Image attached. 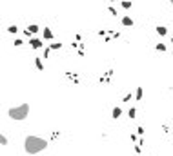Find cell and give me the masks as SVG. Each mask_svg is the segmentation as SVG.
<instances>
[{"instance_id":"obj_11","label":"cell","mask_w":173,"mask_h":156,"mask_svg":"<svg viewBox=\"0 0 173 156\" xmlns=\"http://www.w3.org/2000/svg\"><path fill=\"white\" fill-rule=\"evenodd\" d=\"M49 49H53V51H58V49H62V44H60V42H51Z\"/></svg>"},{"instance_id":"obj_21","label":"cell","mask_w":173,"mask_h":156,"mask_svg":"<svg viewBox=\"0 0 173 156\" xmlns=\"http://www.w3.org/2000/svg\"><path fill=\"white\" fill-rule=\"evenodd\" d=\"M130 98H131V95H130V93H128V95H124V98H122V102H128V100H130Z\"/></svg>"},{"instance_id":"obj_8","label":"cell","mask_w":173,"mask_h":156,"mask_svg":"<svg viewBox=\"0 0 173 156\" xmlns=\"http://www.w3.org/2000/svg\"><path fill=\"white\" fill-rule=\"evenodd\" d=\"M157 35H161V36H166L168 35V27H164V25H157Z\"/></svg>"},{"instance_id":"obj_17","label":"cell","mask_w":173,"mask_h":156,"mask_svg":"<svg viewBox=\"0 0 173 156\" xmlns=\"http://www.w3.org/2000/svg\"><path fill=\"white\" fill-rule=\"evenodd\" d=\"M108 11H109V13H111L113 16H117V9H115L113 5H108Z\"/></svg>"},{"instance_id":"obj_5","label":"cell","mask_w":173,"mask_h":156,"mask_svg":"<svg viewBox=\"0 0 173 156\" xmlns=\"http://www.w3.org/2000/svg\"><path fill=\"white\" fill-rule=\"evenodd\" d=\"M111 116H113V120H119V118L122 116V109H120V107H113V113H111Z\"/></svg>"},{"instance_id":"obj_20","label":"cell","mask_w":173,"mask_h":156,"mask_svg":"<svg viewBox=\"0 0 173 156\" xmlns=\"http://www.w3.org/2000/svg\"><path fill=\"white\" fill-rule=\"evenodd\" d=\"M137 134H139V136H142V134H144V127H142V125H139V127H137Z\"/></svg>"},{"instance_id":"obj_23","label":"cell","mask_w":173,"mask_h":156,"mask_svg":"<svg viewBox=\"0 0 173 156\" xmlns=\"http://www.w3.org/2000/svg\"><path fill=\"white\" fill-rule=\"evenodd\" d=\"M171 45H173V38H171Z\"/></svg>"},{"instance_id":"obj_18","label":"cell","mask_w":173,"mask_h":156,"mask_svg":"<svg viewBox=\"0 0 173 156\" xmlns=\"http://www.w3.org/2000/svg\"><path fill=\"white\" fill-rule=\"evenodd\" d=\"M22 44H24V40H20V38H16V40L13 42V45H15V47H20Z\"/></svg>"},{"instance_id":"obj_1","label":"cell","mask_w":173,"mask_h":156,"mask_svg":"<svg viewBox=\"0 0 173 156\" xmlns=\"http://www.w3.org/2000/svg\"><path fill=\"white\" fill-rule=\"evenodd\" d=\"M46 149H47V140H44L40 136H26L24 151L27 154H38V153H42Z\"/></svg>"},{"instance_id":"obj_14","label":"cell","mask_w":173,"mask_h":156,"mask_svg":"<svg viewBox=\"0 0 173 156\" xmlns=\"http://www.w3.org/2000/svg\"><path fill=\"white\" fill-rule=\"evenodd\" d=\"M7 33L15 35V33H18V27H16V25H9V27H7Z\"/></svg>"},{"instance_id":"obj_12","label":"cell","mask_w":173,"mask_h":156,"mask_svg":"<svg viewBox=\"0 0 173 156\" xmlns=\"http://www.w3.org/2000/svg\"><path fill=\"white\" fill-rule=\"evenodd\" d=\"M128 116H130L131 120H135V116H137V109H135V107H131V109L128 111Z\"/></svg>"},{"instance_id":"obj_24","label":"cell","mask_w":173,"mask_h":156,"mask_svg":"<svg viewBox=\"0 0 173 156\" xmlns=\"http://www.w3.org/2000/svg\"><path fill=\"white\" fill-rule=\"evenodd\" d=\"M171 56H173V53H171Z\"/></svg>"},{"instance_id":"obj_10","label":"cell","mask_w":173,"mask_h":156,"mask_svg":"<svg viewBox=\"0 0 173 156\" xmlns=\"http://www.w3.org/2000/svg\"><path fill=\"white\" fill-rule=\"evenodd\" d=\"M142 95H144V93H142V87H137V91H135V100L140 102V100H142Z\"/></svg>"},{"instance_id":"obj_9","label":"cell","mask_w":173,"mask_h":156,"mask_svg":"<svg viewBox=\"0 0 173 156\" xmlns=\"http://www.w3.org/2000/svg\"><path fill=\"white\" fill-rule=\"evenodd\" d=\"M35 67H36V69H38V71H44V64H42V60H40V58H38V56H36V58H35Z\"/></svg>"},{"instance_id":"obj_2","label":"cell","mask_w":173,"mask_h":156,"mask_svg":"<svg viewBox=\"0 0 173 156\" xmlns=\"http://www.w3.org/2000/svg\"><path fill=\"white\" fill-rule=\"evenodd\" d=\"M27 115H29V104H20V105H16V107H9V111H7V116H9L11 120H15V122L26 120Z\"/></svg>"},{"instance_id":"obj_22","label":"cell","mask_w":173,"mask_h":156,"mask_svg":"<svg viewBox=\"0 0 173 156\" xmlns=\"http://www.w3.org/2000/svg\"><path fill=\"white\" fill-rule=\"evenodd\" d=\"M140 151H142V149H140V145L137 144V145H135V153H137V154H140Z\"/></svg>"},{"instance_id":"obj_3","label":"cell","mask_w":173,"mask_h":156,"mask_svg":"<svg viewBox=\"0 0 173 156\" xmlns=\"http://www.w3.org/2000/svg\"><path fill=\"white\" fill-rule=\"evenodd\" d=\"M27 44L31 45V49H40V47H42V38H38V36H33L31 40H27Z\"/></svg>"},{"instance_id":"obj_15","label":"cell","mask_w":173,"mask_h":156,"mask_svg":"<svg viewBox=\"0 0 173 156\" xmlns=\"http://www.w3.org/2000/svg\"><path fill=\"white\" fill-rule=\"evenodd\" d=\"M120 5H122L124 9H130V7H131L133 4H131V2H128V0H124V2H120Z\"/></svg>"},{"instance_id":"obj_13","label":"cell","mask_w":173,"mask_h":156,"mask_svg":"<svg viewBox=\"0 0 173 156\" xmlns=\"http://www.w3.org/2000/svg\"><path fill=\"white\" fill-rule=\"evenodd\" d=\"M155 47H157V51H162V53H164V51L168 49V47H166V44H162V42H159V44H157Z\"/></svg>"},{"instance_id":"obj_16","label":"cell","mask_w":173,"mask_h":156,"mask_svg":"<svg viewBox=\"0 0 173 156\" xmlns=\"http://www.w3.org/2000/svg\"><path fill=\"white\" fill-rule=\"evenodd\" d=\"M0 144H2V145H4V147H5V145H7V144H9V140H7V138H5V136H4V134H2V136H0Z\"/></svg>"},{"instance_id":"obj_7","label":"cell","mask_w":173,"mask_h":156,"mask_svg":"<svg viewBox=\"0 0 173 156\" xmlns=\"http://www.w3.org/2000/svg\"><path fill=\"white\" fill-rule=\"evenodd\" d=\"M26 31H29L31 35H35V33H38V31H40V25H36V24H33V25H27V27H26Z\"/></svg>"},{"instance_id":"obj_4","label":"cell","mask_w":173,"mask_h":156,"mask_svg":"<svg viewBox=\"0 0 173 156\" xmlns=\"http://www.w3.org/2000/svg\"><path fill=\"white\" fill-rule=\"evenodd\" d=\"M42 36L47 38V40H53V31H51L49 27H44V29H42Z\"/></svg>"},{"instance_id":"obj_19","label":"cell","mask_w":173,"mask_h":156,"mask_svg":"<svg viewBox=\"0 0 173 156\" xmlns=\"http://www.w3.org/2000/svg\"><path fill=\"white\" fill-rule=\"evenodd\" d=\"M49 53H51L49 45H47V47H44V53H42V55H44V58H47V56H49Z\"/></svg>"},{"instance_id":"obj_6","label":"cell","mask_w":173,"mask_h":156,"mask_svg":"<svg viewBox=\"0 0 173 156\" xmlns=\"http://www.w3.org/2000/svg\"><path fill=\"white\" fill-rule=\"evenodd\" d=\"M122 25H126V27H131L133 25V18H130V16H122Z\"/></svg>"}]
</instances>
